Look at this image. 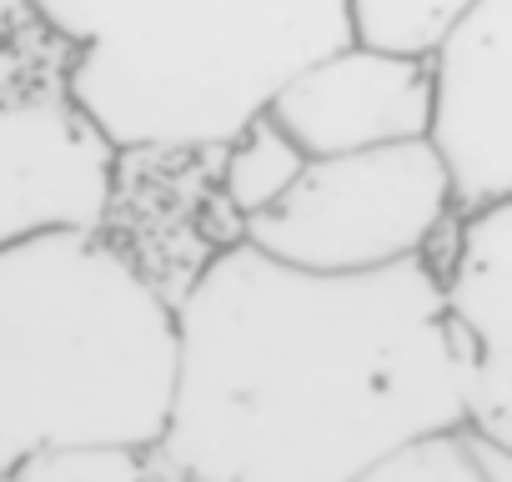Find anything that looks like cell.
<instances>
[{
  "mask_svg": "<svg viewBox=\"0 0 512 482\" xmlns=\"http://www.w3.org/2000/svg\"><path fill=\"white\" fill-rule=\"evenodd\" d=\"M427 66V131L452 211L512 201V0H477Z\"/></svg>",
  "mask_w": 512,
  "mask_h": 482,
  "instance_id": "cell-5",
  "label": "cell"
},
{
  "mask_svg": "<svg viewBox=\"0 0 512 482\" xmlns=\"http://www.w3.org/2000/svg\"><path fill=\"white\" fill-rule=\"evenodd\" d=\"M0 482H6V477H0Z\"/></svg>",
  "mask_w": 512,
  "mask_h": 482,
  "instance_id": "cell-14",
  "label": "cell"
},
{
  "mask_svg": "<svg viewBox=\"0 0 512 482\" xmlns=\"http://www.w3.org/2000/svg\"><path fill=\"white\" fill-rule=\"evenodd\" d=\"M66 46L41 26L31 0H0V101L61 96Z\"/></svg>",
  "mask_w": 512,
  "mask_h": 482,
  "instance_id": "cell-12",
  "label": "cell"
},
{
  "mask_svg": "<svg viewBox=\"0 0 512 482\" xmlns=\"http://www.w3.org/2000/svg\"><path fill=\"white\" fill-rule=\"evenodd\" d=\"M66 46L61 96L116 151H216L312 56L342 0H31Z\"/></svg>",
  "mask_w": 512,
  "mask_h": 482,
  "instance_id": "cell-3",
  "label": "cell"
},
{
  "mask_svg": "<svg viewBox=\"0 0 512 482\" xmlns=\"http://www.w3.org/2000/svg\"><path fill=\"white\" fill-rule=\"evenodd\" d=\"M302 156H342L427 131V66L342 41L297 66L262 106Z\"/></svg>",
  "mask_w": 512,
  "mask_h": 482,
  "instance_id": "cell-7",
  "label": "cell"
},
{
  "mask_svg": "<svg viewBox=\"0 0 512 482\" xmlns=\"http://www.w3.org/2000/svg\"><path fill=\"white\" fill-rule=\"evenodd\" d=\"M171 382V292L111 226L0 241V477L51 447H151Z\"/></svg>",
  "mask_w": 512,
  "mask_h": 482,
  "instance_id": "cell-2",
  "label": "cell"
},
{
  "mask_svg": "<svg viewBox=\"0 0 512 482\" xmlns=\"http://www.w3.org/2000/svg\"><path fill=\"white\" fill-rule=\"evenodd\" d=\"M116 161L66 96L0 101V241L41 226H101Z\"/></svg>",
  "mask_w": 512,
  "mask_h": 482,
  "instance_id": "cell-8",
  "label": "cell"
},
{
  "mask_svg": "<svg viewBox=\"0 0 512 482\" xmlns=\"http://www.w3.org/2000/svg\"><path fill=\"white\" fill-rule=\"evenodd\" d=\"M452 216L442 161L417 136L342 156H307L287 196L246 216L236 236L302 272H372L392 262H427Z\"/></svg>",
  "mask_w": 512,
  "mask_h": 482,
  "instance_id": "cell-4",
  "label": "cell"
},
{
  "mask_svg": "<svg viewBox=\"0 0 512 482\" xmlns=\"http://www.w3.org/2000/svg\"><path fill=\"white\" fill-rule=\"evenodd\" d=\"M302 166H307L302 146L267 111H256L236 136H226L211 151V201L241 226L246 216H256V211H267L272 201H282L287 186L302 176Z\"/></svg>",
  "mask_w": 512,
  "mask_h": 482,
  "instance_id": "cell-9",
  "label": "cell"
},
{
  "mask_svg": "<svg viewBox=\"0 0 512 482\" xmlns=\"http://www.w3.org/2000/svg\"><path fill=\"white\" fill-rule=\"evenodd\" d=\"M171 307L176 382L156 452L181 482H347L462 427L432 262L302 272L231 236Z\"/></svg>",
  "mask_w": 512,
  "mask_h": 482,
  "instance_id": "cell-1",
  "label": "cell"
},
{
  "mask_svg": "<svg viewBox=\"0 0 512 482\" xmlns=\"http://www.w3.org/2000/svg\"><path fill=\"white\" fill-rule=\"evenodd\" d=\"M472 6L477 0H342V16H347V41L427 61Z\"/></svg>",
  "mask_w": 512,
  "mask_h": 482,
  "instance_id": "cell-11",
  "label": "cell"
},
{
  "mask_svg": "<svg viewBox=\"0 0 512 482\" xmlns=\"http://www.w3.org/2000/svg\"><path fill=\"white\" fill-rule=\"evenodd\" d=\"M437 272V312L462 387V422L512 447V201L452 216Z\"/></svg>",
  "mask_w": 512,
  "mask_h": 482,
  "instance_id": "cell-6",
  "label": "cell"
},
{
  "mask_svg": "<svg viewBox=\"0 0 512 482\" xmlns=\"http://www.w3.org/2000/svg\"><path fill=\"white\" fill-rule=\"evenodd\" d=\"M6 482H181L166 457L151 447H121V442H101V447H51V452H31L26 462H16L6 472Z\"/></svg>",
  "mask_w": 512,
  "mask_h": 482,
  "instance_id": "cell-13",
  "label": "cell"
},
{
  "mask_svg": "<svg viewBox=\"0 0 512 482\" xmlns=\"http://www.w3.org/2000/svg\"><path fill=\"white\" fill-rule=\"evenodd\" d=\"M347 482H512V447L462 427L412 437Z\"/></svg>",
  "mask_w": 512,
  "mask_h": 482,
  "instance_id": "cell-10",
  "label": "cell"
}]
</instances>
